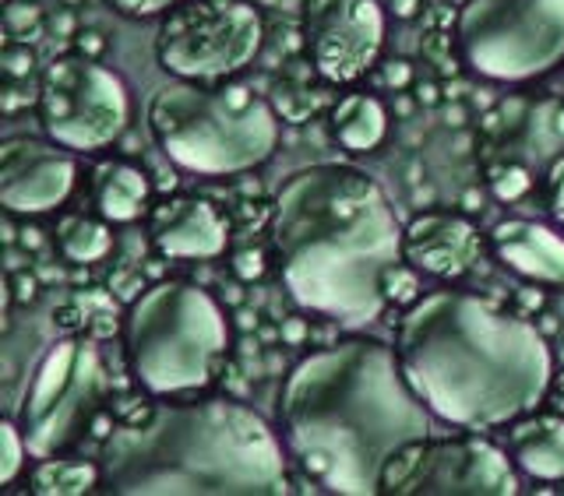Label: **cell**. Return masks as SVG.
<instances>
[{
    "label": "cell",
    "mask_w": 564,
    "mask_h": 496,
    "mask_svg": "<svg viewBox=\"0 0 564 496\" xmlns=\"http://www.w3.org/2000/svg\"><path fill=\"white\" fill-rule=\"evenodd\" d=\"M431 409L399 352L343 339L300 360L279 392V427L307 480L339 496L381 493L392 458L431 437Z\"/></svg>",
    "instance_id": "1"
},
{
    "label": "cell",
    "mask_w": 564,
    "mask_h": 496,
    "mask_svg": "<svg viewBox=\"0 0 564 496\" xmlns=\"http://www.w3.org/2000/svg\"><path fill=\"white\" fill-rule=\"evenodd\" d=\"M272 251L296 307L360 328L388 307L402 222L375 176L346 163L296 169L272 201Z\"/></svg>",
    "instance_id": "2"
},
{
    "label": "cell",
    "mask_w": 564,
    "mask_h": 496,
    "mask_svg": "<svg viewBox=\"0 0 564 496\" xmlns=\"http://www.w3.org/2000/svg\"><path fill=\"white\" fill-rule=\"evenodd\" d=\"M395 352L423 405L466 430L529 416L554 377L551 349L533 321L463 289L413 299L399 321Z\"/></svg>",
    "instance_id": "3"
},
{
    "label": "cell",
    "mask_w": 564,
    "mask_h": 496,
    "mask_svg": "<svg viewBox=\"0 0 564 496\" xmlns=\"http://www.w3.org/2000/svg\"><path fill=\"white\" fill-rule=\"evenodd\" d=\"M99 489L120 496H279L286 458L254 409L229 398L163 401L106 433Z\"/></svg>",
    "instance_id": "4"
},
{
    "label": "cell",
    "mask_w": 564,
    "mask_h": 496,
    "mask_svg": "<svg viewBox=\"0 0 564 496\" xmlns=\"http://www.w3.org/2000/svg\"><path fill=\"white\" fill-rule=\"evenodd\" d=\"M149 128L170 163L198 176L247 173L279 145L275 110L240 81L163 85L149 102Z\"/></svg>",
    "instance_id": "5"
},
{
    "label": "cell",
    "mask_w": 564,
    "mask_h": 496,
    "mask_svg": "<svg viewBox=\"0 0 564 496\" xmlns=\"http://www.w3.org/2000/svg\"><path fill=\"white\" fill-rule=\"evenodd\" d=\"M134 381L152 395L205 387L229 349L223 307L191 282H155L141 293L123 324Z\"/></svg>",
    "instance_id": "6"
},
{
    "label": "cell",
    "mask_w": 564,
    "mask_h": 496,
    "mask_svg": "<svg viewBox=\"0 0 564 496\" xmlns=\"http://www.w3.org/2000/svg\"><path fill=\"white\" fill-rule=\"evenodd\" d=\"M455 35L476 75L540 78L564 60V0H463Z\"/></svg>",
    "instance_id": "7"
},
{
    "label": "cell",
    "mask_w": 564,
    "mask_h": 496,
    "mask_svg": "<svg viewBox=\"0 0 564 496\" xmlns=\"http://www.w3.org/2000/svg\"><path fill=\"white\" fill-rule=\"evenodd\" d=\"M106 366L96 342L70 334L53 342L25 387L18 405V430H22L32 458H57L70 451L88 433L99 405L106 398Z\"/></svg>",
    "instance_id": "8"
},
{
    "label": "cell",
    "mask_w": 564,
    "mask_h": 496,
    "mask_svg": "<svg viewBox=\"0 0 564 496\" xmlns=\"http://www.w3.org/2000/svg\"><path fill=\"white\" fill-rule=\"evenodd\" d=\"M261 43L264 18L251 0H181L155 32V60L184 81H229Z\"/></svg>",
    "instance_id": "9"
},
{
    "label": "cell",
    "mask_w": 564,
    "mask_h": 496,
    "mask_svg": "<svg viewBox=\"0 0 564 496\" xmlns=\"http://www.w3.org/2000/svg\"><path fill=\"white\" fill-rule=\"evenodd\" d=\"M131 92L113 67L85 53L53 57L40 78L43 134L70 152H99L128 131Z\"/></svg>",
    "instance_id": "10"
},
{
    "label": "cell",
    "mask_w": 564,
    "mask_h": 496,
    "mask_svg": "<svg viewBox=\"0 0 564 496\" xmlns=\"http://www.w3.org/2000/svg\"><path fill=\"white\" fill-rule=\"evenodd\" d=\"M381 493L402 496H511L519 475L511 454L484 437L416 440L392 458Z\"/></svg>",
    "instance_id": "11"
},
{
    "label": "cell",
    "mask_w": 564,
    "mask_h": 496,
    "mask_svg": "<svg viewBox=\"0 0 564 496\" xmlns=\"http://www.w3.org/2000/svg\"><path fill=\"white\" fill-rule=\"evenodd\" d=\"M300 40L311 67L332 85L364 78L384 46L381 0H304Z\"/></svg>",
    "instance_id": "12"
},
{
    "label": "cell",
    "mask_w": 564,
    "mask_h": 496,
    "mask_svg": "<svg viewBox=\"0 0 564 496\" xmlns=\"http://www.w3.org/2000/svg\"><path fill=\"white\" fill-rule=\"evenodd\" d=\"M75 152L53 137L14 134L0 145V205L11 216H46L75 187Z\"/></svg>",
    "instance_id": "13"
},
{
    "label": "cell",
    "mask_w": 564,
    "mask_h": 496,
    "mask_svg": "<svg viewBox=\"0 0 564 496\" xmlns=\"http://www.w3.org/2000/svg\"><path fill=\"white\" fill-rule=\"evenodd\" d=\"M480 233L476 225L452 211L416 216L402 233V254L416 272L434 278H458L480 261Z\"/></svg>",
    "instance_id": "14"
},
{
    "label": "cell",
    "mask_w": 564,
    "mask_h": 496,
    "mask_svg": "<svg viewBox=\"0 0 564 496\" xmlns=\"http://www.w3.org/2000/svg\"><path fill=\"white\" fill-rule=\"evenodd\" d=\"M149 233L155 251L173 261H208L226 251L229 225L205 198H170L152 208Z\"/></svg>",
    "instance_id": "15"
},
{
    "label": "cell",
    "mask_w": 564,
    "mask_h": 496,
    "mask_svg": "<svg viewBox=\"0 0 564 496\" xmlns=\"http://www.w3.org/2000/svg\"><path fill=\"white\" fill-rule=\"evenodd\" d=\"M490 246L519 278L540 286H564V236L533 219H505L494 225Z\"/></svg>",
    "instance_id": "16"
},
{
    "label": "cell",
    "mask_w": 564,
    "mask_h": 496,
    "mask_svg": "<svg viewBox=\"0 0 564 496\" xmlns=\"http://www.w3.org/2000/svg\"><path fill=\"white\" fill-rule=\"evenodd\" d=\"M516 469L533 480H564V416H522L508 433Z\"/></svg>",
    "instance_id": "17"
},
{
    "label": "cell",
    "mask_w": 564,
    "mask_h": 496,
    "mask_svg": "<svg viewBox=\"0 0 564 496\" xmlns=\"http://www.w3.org/2000/svg\"><path fill=\"white\" fill-rule=\"evenodd\" d=\"M93 198L106 222H134L145 216L152 184L149 176L131 163L106 158L93 169Z\"/></svg>",
    "instance_id": "18"
},
{
    "label": "cell",
    "mask_w": 564,
    "mask_h": 496,
    "mask_svg": "<svg viewBox=\"0 0 564 496\" xmlns=\"http://www.w3.org/2000/svg\"><path fill=\"white\" fill-rule=\"evenodd\" d=\"M332 137L352 155L381 148L388 137V110L378 96L370 92H349L332 106Z\"/></svg>",
    "instance_id": "19"
},
{
    "label": "cell",
    "mask_w": 564,
    "mask_h": 496,
    "mask_svg": "<svg viewBox=\"0 0 564 496\" xmlns=\"http://www.w3.org/2000/svg\"><path fill=\"white\" fill-rule=\"evenodd\" d=\"M99 489V465L70 462V458H43L32 472V493L40 496H78Z\"/></svg>",
    "instance_id": "20"
},
{
    "label": "cell",
    "mask_w": 564,
    "mask_h": 496,
    "mask_svg": "<svg viewBox=\"0 0 564 496\" xmlns=\"http://www.w3.org/2000/svg\"><path fill=\"white\" fill-rule=\"evenodd\" d=\"M57 243L61 254L75 264H96L113 251V233L110 225L88 216H67L57 225Z\"/></svg>",
    "instance_id": "21"
},
{
    "label": "cell",
    "mask_w": 564,
    "mask_h": 496,
    "mask_svg": "<svg viewBox=\"0 0 564 496\" xmlns=\"http://www.w3.org/2000/svg\"><path fill=\"white\" fill-rule=\"evenodd\" d=\"M25 458H29V444H25V437L22 430H18V422H4L0 427V483L11 486L18 480V472H22L25 465Z\"/></svg>",
    "instance_id": "22"
},
{
    "label": "cell",
    "mask_w": 564,
    "mask_h": 496,
    "mask_svg": "<svg viewBox=\"0 0 564 496\" xmlns=\"http://www.w3.org/2000/svg\"><path fill=\"white\" fill-rule=\"evenodd\" d=\"M490 187H494V194H498L501 201H519L522 194L533 187V176H529L522 166H498L490 173Z\"/></svg>",
    "instance_id": "23"
},
{
    "label": "cell",
    "mask_w": 564,
    "mask_h": 496,
    "mask_svg": "<svg viewBox=\"0 0 564 496\" xmlns=\"http://www.w3.org/2000/svg\"><path fill=\"white\" fill-rule=\"evenodd\" d=\"M102 4H110L123 18H155V14H166L170 8H176L181 0H102Z\"/></svg>",
    "instance_id": "24"
},
{
    "label": "cell",
    "mask_w": 564,
    "mask_h": 496,
    "mask_svg": "<svg viewBox=\"0 0 564 496\" xmlns=\"http://www.w3.org/2000/svg\"><path fill=\"white\" fill-rule=\"evenodd\" d=\"M546 205H551V216L564 222V155H557L546 169Z\"/></svg>",
    "instance_id": "25"
},
{
    "label": "cell",
    "mask_w": 564,
    "mask_h": 496,
    "mask_svg": "<svg viewBox=\"0 0 564 496\" xmlns=\"http://www.w3.org/2000/svg\"><path fill=\"white\" fill-rule=\"evenodd\" d=\"M35 22H40V8H35V4H11L8 8V25L22 35V40H32L29 25H35Z\"/></svg>",
    "instance_id": "26"
},
{
    "label": "cell",
    "mask_w": 564,
    "mask_h": 496,
    "mask_svg": "<svg viewBox=\"0 0 564 496\" xmlns=\"http://www.w3.org/2000/svg\"><path fill=\"white\" fill-rule=\"evenodd\" d=\"M32 64H35V57H32V49H29V46H8V49H4V67H8V75H11V78L29 75Z\"/></svg>",
    "instance_id": "27"
},
{
    "label": "cell",
    "mask_w": 564,
    "mask_h": 496,
    "mask_svg": "<svg viewBox=\"0 0 564 496\" xmlns=\"http://www.w3.org/2000/svg\"><path fill=\"white\" fill-rule=\"evenodd\" d=\"M234 272H237L240 278H258V275L264 272V257H261L258 251H240L237 261H234Z\"/></svg>",
    "instance_id": "28"
},
{
    "label": "cell",
    "mask_w": 564,
    "mask_h": 496,
    "mask_svg": "<svg viewBox=\"0 0 564 496\" xmlns=\"http://www.w3.org/2000/svg\"><path fill=\"white\" fill-rule=\"evenodd\" d=\"M384 81L392 85L395 92H402V88L413 81V67L405 64V60H388V64H384Z\"/></svg>",
    "instance_id": "29"
},
{
    "label": "cell",
    "mask_w": 564,
    "mask_h": 496,
    "mask_svg": "<svg viewBox=\"0 0 564 496\" xmlns=\"http://www.w3.org/2000/svg\"><path fill=\"white\" fill-rule=\"evenodd\" d=\"M78 53H85V57H99V53H102V40H99V32H82V40H78Z\"/></svg>",
    "instance_id": "30"
},
{
    "label": "cell",
    "mask_w": 564,
    "mask_h": 496,
    "mask_svg": "<svg viewBox=\"0 0 564 496\" xmlns=\"http://www.w3.org/2000/svg\"><path fill=\"white\" fill-rule=\"evenodd\" d=\"M32 296H35V278L18 275V299H32Z\"/></svg>",
    "instance_id": "31"
},
{
    "label": "cell",
    "mask_w": 564,
    "mask_h": 496,
    "mask_svg": "<svg viewBox=\"0 0 564 496\" xmlns=\"http://www.w3.org/2000/svg\"><path fill=\"white\" fill-rule=\"evenodd\" d=\"M416 99L420 102H437V85H420L416 88Z\"/></svg>",
    "instance_id": "32"
},
{
    "label": "cell",
    "mask_w": 564,
    "mask_h": 496,
    "mask_svg": "<svg viewBox=\"0 0 564 496\" xmlns=\"http://www.w3.org/2000/svg\"><path fill=\"white\" fill-rule=\"evenodd\" d=\"M448 123H452V128H463V123H466V113L455 106V110H448Z\"/></svg>",
    "instance_id": "33"
},
{
    "label": "cell",
    "mask_w": 564,
    "mask_h": 496,
    "mask_svg": "<svg viewBox=\"0 0 564 496\" xmlns=\"http://www.w3.org/2000/svg\"><path fill=\"white\" fill-rule=\"evenodd\" d=\"M258 324V317L254 313H240V328H247V331H251Z\"/></svg>",
    "instance_id": "34"
},
{
    "label": "cell",
    "mask_w": 564,
    "mask_h": 496,
    "mask_svg": "<svg viewBox=\"0 0 564 496\" xmlns=\"http://www.w3.org/2000/svg\"><path fill=\"white\" fill-rule=\"evenodd\" d=\"M35 243H40V236H35V229H29V233H25V246H35Z\"/></svg>",
    "instance_id": "35"
},
{
    "label": "cell",
    "mask_w": 564,
    "mask_h": 496,
    "mask_svg": "<svg viewBox=\"0 0 564 496\" xmlns=\"http://www.w3.org/2000/svg\"><path fill=\"white\" fill-rule=\"evenodd\" d=\"M561 131H564V113H561Z\"/></svg>",
    "instance_id": "36"
}]
</instances>
